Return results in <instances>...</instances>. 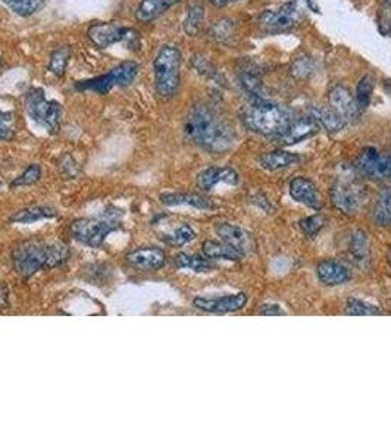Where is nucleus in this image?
<instances>
[{"instance_id":"obj_1","label":"nucleus","mask_w":391,"mask_h":441,"mask_svg":"<svg viewBox=\"0 0 391 441\" xmlns=\"http://www.w3.org/2000/svg\"><path fill=\"white\" fill-rule=\"evenodd\" d=\"M184 134L209 153H224L234 145V133L209 106H194L184 122Z\"/></svg>"},{"instance_id":"obj_2","label":"nucleus","mask_w":391,"mask_h":441,"mask_svg":"<svg viewBox=\"0 0 391 441\" xmlns=\"http://www.w3.org/2000/svg\"><path fill=\"white\" fill-rule=\"evenodd\" d=\"M69 249L60 243H25L20 246L12 255L15 271L21 277H31L41 270L64 265L69 259Z\"/></svg>"},{"instance_id":"obj_3","label":"nucleus","mask_w":391,"mask_h":441,"mask_svg":"<svg viewBox=\"0 0 391 441\" xmlns=\"http://www.w3.org/2000/svg\"><path fill=\"white\" fill-rule=\"evenodd\" d=\"M293 119L289 109L263 99H256L243 110V122L246 127L262 136L279 137Z\"/></svg>"},{"instance_id":"obj_4","label":"nucleus","mask_w":391,"mask_h":441,"mask_svg":"<svg viewBox=\"0 0 391 441\" xmlns=\"http://www.w3.org/2000/svg\"><path fill=\"white\" fill-rule=\"evenodd\" d=\"M154 88L162 99L175 96L181 81V53L175 46H162L153 62Z\"/></svg>"},{"instance_id":"obj_5","label":"nucleus","mask_w":391,"mask_h":441,"mask_svg":"<svg viewBox=\"0 0 391 441\" xmlns=\"http://www.w3.org/2000/svg\"><path fill=\"white\" fill-rule=\"evenodd\" d=\"M121 211L111 208L98 218L78 219L71 227L72 237L88 247H100L112 231L119 228Z\"/></svg>"},{"instance_id":"obj_6","label":"nucleus","mask_w":391,"mask_h":441,"mask_svg":"<svg viewBox=\"0 0 391 441\" xmlns=\"http://www.w3.org/2000/svg\"><path fill=\"white\" fill-rule=\"evenodd\" d=\"M25 110L31 119L48 129L51 133L59 131L62 107L58 102L46 99L43 88H31L27 91L24 99Z\"/></svg>"},{"instance_id":"obj_7","label":"nucleus","mask_w":391,"mask_h":441,"mask_svg":"<svg viewBox=\"0 0 391 441\" xmlns=\"http://www.w3.org/2000/svg\"><path fill=\"white\" fill-rule=\"evenodd\" d=\"M138 64L134 60H125L114 70L109 71L105 75L91 78V80L80 81L75 84L77 90H88L96 91L99 94H106L111 91L114 87H125L130 86L138 74Z\"/></svg>"},{"instance_id":"obj_8","label":"nucleus","mask_w":391,"mask_h":441,"mask_svg":"<svg viewBox=\"0 0 391 441\" xmlns=\"http://www.w3.org/2000/svg\"><path fill=\"white\" fill-rule=\"evenodd\" d=\"M299 22V6L296 2L281 5L275 9L263 11L259 15L260 27L268 33H281L287 31Z\"/></svg>"},{"instance_id":"obj_9","label":"nucleus","mask_w":391,"mask_h":441,"mask_svg":"<svg viewBox=\"0 0 391 441\" xmlns=\"http://www.w3.org/2000/svg\"><path fill=\"white\" fill-rule=\"evenodd\" d=\"M357 168L365 177L372 180L391 178V153L368 147L359 156Z\"/></svg>"},{"instance_id":"obj_10","label":"nucleus","mask_w":391,"mask_h":441,"mask_svg":"<svg viewBox=\"0 0 391 441\" xmlns=\"http://www.w3.org/2000/svg\"><path fill=\"white\" fill-rule=\"evenodd\" d=\"M331 199L336 208L343 213L353 215L361 209L364 203V187L354 181H341L331 188Z\"/></svg>"},{"instance_id":"obj_11","label":"nucleus","mask_w":391,"mask_h":441,"mask_svg":"<svg viewBox=\"0 0 391 441\" xmlns=\"http://www.w3.org/2000/svg\"><path fill=\"white\" fill-rule=\"evenodd\" d=\"M133 29L128 27H124L118 22H102L91 25L87 31L88 39L96 44L100 49L112 46L115 43L128 40L131 37Z\"/></svg>"},{"instance_id":"obj_12","label":"nucleus","mask_w":391,"mask_h":441,"mask_svg":"<svg viewBox=\"0 0 391 441\" xmlns=\"http://www.w3.org/2000/svg\"><path fill=\"white\" fill-rule=\"evenodd\" d=\"M216 231L221 240L231 246L234 250H237L241 256L252 255L255 251V240L252 234L247 232L246 230L232 224H221L216 228Z\"/></svg>"},{"instance_id":"obj_13","label":"nucleus","mask_w":391,"mask_h":441,"mask_svg":"<svg viewBox=\"0 0 391 441\" xmlns=\"http://www.w3.org/2000/svg\"><path fill=\"white\" fill-rule=\"evenodd\" d=\"M247 303V296L244 293H237L231 296H224V297H215V298H208V297H197L193 301V305L205 312H212V313H228V312H236L240 310L246 306Z\"/></svg>"},{"instance_id":"obj_14","label":"nucleus","mask_w":391,"mask_h":441,"mask_svg":"<svg viewBox=\"0 0 391 441\" xmlns=\"http://www.w3.org/2000/svg\"><path fill=\"white\" fill-rule=\"evenodd\" d=\"M128 265H131L135 270L142 271H156L161 270L166 263L165 251L159 247H142L135 249L125 256Z\"/></svg>"},{"instance_id":"obj_15","label":"nucleus","mask_w":391,"mask_h":441,"mask_svg":"<svg viewBox=\"0 0 391 441\" xmlns=\"http://www.w3.org/2000/svg\"><path fill=\"white\" fill-rule=\"evenodd\" d=\"M328 100H330V107L334 110V112H337L346 121L356 118L359 112H361L350 90L341 84H337L330 90Z\"/></svg>"},{"instance_id":"obj_16","label":"nucleus","mask_w":391,"mask_h":441,"mask_svg":"<svg viewBox=\"0 0 391 441\" xmlns=\"http://www.w3.org/2000/svg\"><path fill=\"white\" fill-rule=\"evenodd\" d=\"M321 129V125L312 118V117H303L293 119L291 124L287 127V130L277 137L279 140V143L283 145H294L303 141L312 136H315Z\"/></svg>"},{"instance_id":"obj_17","label":"nucleus","mask_w":391,"mask_h":441,"mask_svg":"<svg viewBox=\"0 0 391 441\" xmlns=\"http://www.w3.org/2000/svg\"><path fill=\"white\" fill-rule=\"evenodd\" d=\"M225 183L230 185H236L239 183V174L232 168H221L212 166L205 171H201L197 176V185L205 192L212 190L218 184Z\"/></svg>"},{"instance_id":"obj_18","label":"nucleus","mask_w":391,"mask_h":441,"mask_svg":"<svg viewBox=\"0 0 391 441\" xmlns=\"http://www.w3.org/2000/svg\"><path fill=\"white\" fill-rule=\"evenodd\" d=\"M290 196L305 206L309 208H319V197H318V192L317 187L314 185V183L309 181L307 178L303 177H297L294 180H291L290 183Z\"/></svg>"},{"instance_id":"obj_19","label":"nucleus","mask_w":391,"mask_h":441,"mask_svg":"<svg viewBox=\"0 0 391 441\" xmlns=\"http://www.w3.org/2000/svg\"><path fill=\"white\" fill-rule=\"evenodd\" d=\"M318 278L325 286H340L347 282L350 271L343 263L337 261H324L317 268Z\"/></svg>"},{"instance_id":"obj_20","label":"nucleus","mask_w":391,"mask_h":441,"mask_svg":"<svg viewBox=\"0 0 391 441\" xmlns=\"http://www.w3.org/2000/svg\"><path fill=\"white\" fill-rule=\"evenodd\" d=\"M180 0H142L135 11V18L140 22H152L177 5Z\"/></svg>"},{"instance_id":"obj_21","label":"nucleus","mask_w":391,"mask_h":441,"mask_svg":"<svg viewBox=\"0 0 391 441\" xmlns=\"http://www.w3.org/2000/svg\"><path fill=\"white\" fill-rule=\"evenodd\" d=\"M297 162H300V157L286 150L268 152V153H263L259 157L260 166L268 171H278L283 168H289L291 165H296Z\"/></svg>"},{"instance_id":"obj_22","label":"nucleus","mask_w":391,"mask_h":441,"mask_svg":"<svg viewBox=\"0 0 391 441\" xmlns=\"http://www.w3.org/2000/svg\"><path fill=\"white\" fill-rule=\"evenodd\" d=\"M161 202L166 206H181V204H187L196 209H211L212 203L209 199L193 195V193H165L161 196Z\"/></svg>"},{"instance_id":"obj_23","label":"nucleus","mask_w":391,"mask_h":441,"mask_svg":"<svg viewBox=\"0 0 391 441\" xmlns=\"http://www.w3.org/2000/svg\"><path fill=\"white\" fill-rule=\"evenodd\" d=\"M310 117L314 118L322 129H325L326 131H330V133H337V131L343 130L347 124V121L341 118L337 112H334L331 107L330 109L312 107Z\"/></svg>"},{"instance_id":"obj_24","label":"nucleus","mask_w":391,"mask_h":441,"mask_svg":"<svg viewBox=\"0 0 391 441\" xmlns=\"http://www.w3.org/2000/svg\"><path fill=\"white\" fill-rule=\"evenodd\" d=\"M58 213L55 209L48 206H36V208H27L15 212L11 216V223L15 224H33L41 219H51L55 218Z\"/></svg>"},{"instance_id":"obj_25","label":"nucleus","mask_w":391,"mask_h":441,"mask_svg":"<svg viewBox=\"0 0 391 441\" xmlns=\"http://www.w3.org/2000/svg\"><path fill=\"white\" fill-rule=\"evenodd\" d=\"M203 255L209 259H227L232 262H237L241 258H244L239 254L237 250H234L227 243L213 242V240H208L203 243Z\"/></svg>"},{"instance_id":"obj_26","label":"nucleus","mask_w":391,"mask_h":441,"mask_svg":"<svg viewBox=\"0 0 391 441\" xmlns=\"http://www.w3.org/2000/svg\"><path fill=\"white\" fill-rule=\"evenodd\" d=\"M239 80H240V84L244 88V91H247L248 94H252L255 100L262 99L263 86H262L260 75H259L256 67H253V65L244 67L239 74Z\"/></svg>"},{"instance_id":"obj_27","label":"nucleus","mask_w":391,"mask_h":441,"mask_svg":"<svg viewBox=\"0 0 391 441\" xmlns=\"http://www.w3.org/2000/svg\"><path fill=\"white\" fill-rule=\"evenodd\" d=\"M203 22H205V8L200 2H192L187 8V15L183 25L184 31L190 37H194L200 33Z\"/></svg>"},{"instance_id":"obj_28","label":"nucleus","mask_w":391,"mask_h":441,"mask_svg":"<svg viewBox=\"0 0 391 441\" xmlns=\"http://www.w3.org/2000/svg\"><path fill=\"white\" fill-rule=\"evenodd\" d=\"M350 251L353 261L359 265V266H366L371 258L369 254V240L366 237V234L364 231H354L352 235V242H350Z\"/></svg>"},{"instance_id":"obj_29","label":"nucleus","mask_w":391,"mask_h":441,"mask_svg":"<svg viewBox=\"0 0 391 441\" xmlns=\"http://www.w3.org/2000/svg\"><path fill=\"white\" fill-rule=\"evenodd\" d=\"M174 262L178 268H183V270H192L194 272H208L213 270V265L209 261V258H203L197 255L178 254L174 258Z\"/></svg>"},{"instance_id":"obj_30","label":"nucleus","mask_w":391,"mask_h":441,"mask_svg":"<svg viewBox=\"0 0 391 441\" xmlns=\"http://www.w3.org/2000/svg\"><path fill=\"white\" fill-rule=\"evenodd\" d=\"M373 87H375V80H373V77L369 75V74L364 75L361 78V81L357 83L354 99H356L359 110H364V109H366L369 106L372 93H373Z\"/></svg>"},{"instance_id":"obj_31","label":"nucleus","mask_w":391,"mask_h":441,"mask_svg":"<svg viewBox=\"0 0 391 441\" xmlns=\"http://www.w3.org/2000/svg\"><path fill=\"white\" fill-rule=\"evenodd\" d=\"M194 237H196L194 230L190 225L183 224L172 230L171 232L164 234L162 240L169 246H184L187 243H190Z\"/></svg>"},{"instance_id":"obj_32","label":"nucleus","mask_w":391,"mask_h":441,"mask_svg":"<svg viewBox=\"0 0 391 441\" xmlns=\"http://www.w3.org/2000/svg\"><path fill=\"white\" fill-rule=\"evenodd\" d=\"M2 2L20 17H29L44 6L46 0H2Z\"/></svg>"},{"instance_id":"obj_33","label":"nucleus","mask_w":391,"mask_h":441,"mask_svg":"<svg viewBox=\"0 0 391 441\" xmlns=\"http://www.w3.org/2000/svg\"><path fill=\"white\" fill-rule=\"evenodd\" d=\"M373 218L375 223L381 225L391 224V192H384L380 195L373 209Z\"/></svg>"},{"instance_id":"obj_34","label":"nucleus","mask_w":391,"mask_h":441,"mask_svg":"<svg viewBox=\"0 0 391 441\" xmlns=\"http://www.w3.org/2000/svg\"><path fill=\"white\" fill-rule=\"evenodd\" d=\"M69 56H71V49L68 46L59 47L56 49L52 56H51V62H49V71L52 74H55L56 77H62L65 74L67 65L69 62Z\"/></svg>"},{"instance_id":"obj_35","label":"nucleus","mask_w":391,"mask_h":441,"mask_svg":"<svg viewBox=\"0 0 391 441\" xmlns=\"http://www.w3.org/2000/svg\"><path fill=\"white\" fill-rule=\"evenodd\" d=\"M234 33H236V27H234V22L230 20H220L213 22L209 31V34L213 40L223 43H227L234 36Z\"/></svg>"},{"instance_id":"obj_36","label":"nucleus","mask_w":391,"mask_h":441,"mask_svg":"<svg viewBox=\"0 0 391 441\" xmlns=\"http://www.w3.org/2000/svg\"><path fill=\"white\" fill-rule=\"evenodd\" d=\"M346 312L349 315H353V317H368V315H380L381 312L364 302V301H359V298H349L347 303H346Z\"/></svg>"},{"instance_id":"obj_37","label":"nucleus","mask_w":391,"mask_h":441,"mask_svg":"<svg viewBox=\"0 0 391 441\" xmlns=\"http://www.w3.org/2000/svg\"><path fill=\"white\" fill-rule=\"evenodd\" d=\"M41 178V168L37 164L29 165L20 177L15 178L12 181V187H25V185H33Z\"/></svg>"},{"instance_id":"obj_38","label":"nucleus","mask_w":391,"mask_h":441,"mask_svg":"<svg viewBox=\"0 0 391 441\" xmlns=\"http://www.w3.org/2000/svg\"><path fill=\"white\" fill-rule=\"evenodd\" d=\"M312 72H314V62H312V59L307 55L297 56L294 59L291 65V74L296 78H300V80H303V78L310 77Z\"/></svg>"},{"instance_id":"obj_39","label":"nucleus","mask_w":391,"mask_h":441,"mask_svg":"<svg viewBox=\"0 0 391 441\" xmlns=\"http://www.w3.org/2000/svg\"><path fill=\"white\" fill-rule=\"evenodd\" d=\"M192 65L201 77L211 78V80H216L218 78V71L215 70V67L208 60V58H205L200 53L192 58Z\"/></svg>"},{"instance_id":"obj_40","label":"nucleus","mask_w":391,"mask_h":441,"mask_svg":"<svg viewBox=\"0 0 391 441\" xmlns=\"http://www.w3.org/2000/svg\"><path fill=\"white\" fill-rule=\"evenodd\" d=\"M324 224H325V218L322 215H315V216H310L300 220V228L303 230L306 235L314 237V235H317L318 231L324 227Z\"/></svg>"},{"instance_id":"obj_41","label":"nucleus","mask_w":391,"mask_h":441,"mask_svg":"<svg viewBox=\"0 0 391 441\" xmlns=\"http://www.w3.org/2000/svg\"><path fill=\"white\" fill-rule=\"evenodd\" d=\"M259 315H265V317H275V315H286V312L281 309L278 305H262L259 309Z\"/></svg>"},{"instance_id":"obj_42","label":"nucleus","mask_w":391,"mask_h":441,"mask_svg":"<svg viewBox=\"0 0 391 441\" xmlns=\"http://www.w3.org/2000/svg\"><path fill=\"white\" fill-rule=\"evenodd\" d=\"M8 305H9L8 289L4 284H0V309L8 308Z\"/></svg>"},{"instance_id":"obj_43","label":"nucleus","mask_w":391,"mask_h":441,"mask_svg":"<svg viewBox=\"0 0 391 441\" xmlns=\"http://www.w3.org/2000/svg\"><path fill=\"white\" fill-rule=\"evenodd\" d=\"M12 137V130L8 124H0V140H9Z\"/></svg>"},{"instance_id":"obj_44","label":"nucleus","mask_w":391,"mask_h":441,"mask_svg":"<svg viewBox=\"0 0 391 441\" xmlns=\"http://www.w3.org/2000/svg\"><path fill=\"white\" fill-rule=\"evenodd\" d=\"M209 2H211L213 6L223 8V6H227V5H230V4L237 2V0H209Z\"/></svg>"},{"instance_id":"obj_45","label":"nucleus","mask_w":391,"mask_h":441,"mask_svg":"<svg viewBox=\"0 0 391 441\" xmlns=\"http://www.w3.org/2000/svg\"><path fill=\"white\" fill-rule=\"evenodd\" d=\"M11 121H12V114L0 110V124H9Z\"/></svg>"},{"instance_id":"obj_46","label":"nucleus","mask_w":391,"mask_h":441,"mask_svg":"<svg viewBox=\"0 0 391 441\" xmlns=\"http://www.w3.org/2000/svg\"><path fill=\"white\" fill-rule=\"evenodd\" d=\"M384 88L391 96V80H390V78H385V80H384Z\"/></svg>"},{"instance_id":"obj_47","label":"nucleus","mask_w":391,"mask_h":441,"mask_svg":"<svg viewBox=\"0 0 391 441\" xmlns=\"http://www.w3.org/2000/svg\"><path fill=\"white\" fill-rule=\"evenodd\" d=\"M385 2H387L388 5H391V0H385Z\"/></svg>"},{"instance_id":"obj_48","label":"nucleus","mask_w":391,"mask_h":441,"mask_svg":"<svg viewBox=\"0 0 391 441\" xmlns=\"http://www.w3.org/2000/svg\"><path fill=\"white\" fill-rule=\"evenodd\" d=\"M390 262H391V256H390Z\"/></svg>"}]
</instances>
